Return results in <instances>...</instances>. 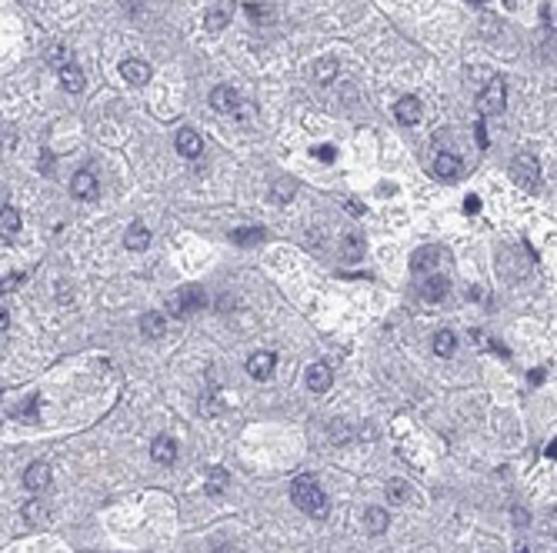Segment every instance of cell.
Wrapping results in <instances>:
<instances>
[{
    "mask_svg": "<svg viewBox=\"0 0 557 553\" xmlns=\"http://www.w3.org/2000/svg\"><path fill=\"white\" fill-rule=\"evenodd\" d=\"M124 247L127 250H147L151 247V230L140 224V220H134L124 233Z\"/></svg>",
    "mask_w": 557,
    "mask_h": 553,
    "instance_id": "5bb4252c",
    "label": "cell"
},
{
    "mask_svg": "<svg viewBox=\"0 0 557 553\" xmlns=\"http://www.w3.org/2000/svg\"><path fill=\"white\" fill-rule=\"evenodd\" d=\"M554 453H557V447H554V440H551V443L544 447V456H547V460H554Z\"/></svg>",
    "mask_w": 557,
    "mask_h": 553,
    "instance_id": "f35d334b",
    "label": "cell"
},
{
    "mask_svg": "<svg viewBox=\"0 0 557 553\" xmlns=\"http://www.w3.org/2000/svg\"><path fill=\"white\" fill-rule=\"evenodd\" d=\"M471 3H474V7H484V0H471Z\"/></svg>",
    "mask_w": 557,
    "mask_h": 553,
    "instance_id": "b9f144b4",
    "label": "cell"
},
{
    "mask_svg": "<svg viewBox=\"0 0 557 553\" xmlns=\"http://www.w3.org/2000/svg\"><path fill=\"white\" fill-rule=\"evenodd\" d=\"M203 307H207V297H203L201 287H180L174 294V300H171V313L174 317H194Z\"/></svg>",
    "mask_w": 557,
    "mask_h": 553,
    "instance_id": "3957f363",
    "label": "cell"
},
{
    "mask_svg": "<svg viewBox=\"0 0 557 553\" xmlns=\"http://www.w3.org/2000/svg\"><path fill=\"white\" fill-rule=\"evenodd\" d=\"M24 487L27 490H47L51 487V463H44V460H34L30 467L24 470Z\"/></svg>",
    "mask_w": 557,
    "mask_h": 553,
    "instance_id": "52a82bcc",
    "label": "cell"
},
{
    "mask_svg": "<svg viewBox=\"0 0 557 553\" xmlns=\"http://www.w3.org/2000/svg\"><path fill=\"white\" fill-rule=\"evenodd\" d=\"M437 260H441V250H437V247H421V250L410 257V267H414V270H431V267H437Z\"/></svg>",
    "mask_w": 557,
    "mask_h": 553,
    "instance_id": "ffe728a7",
    "label": "cell"
},
{
    "mask_svg": "<svg viewBox=\"0 0 557 553\" xmlns=\"http://www.w3.org/2000/svg\"><path fill=\"white\" fill-rule=\"evenodd\" d=\"M267 233L260 230V227H247V230H230V240L234 244H257V240H264Z\"/></svg>",
    "mask_w": 557,
    "mask_h": 553,
    "instance_id": "d4e9b609",
    "label": "cell"
},
{
    "mask_svg": "<svg viewBox=\"0 0 557 553\" xmlns=\"http://www.w3.org/2000/svg\"><path fill=\"white\" fill-rule=\"evenodd\" d=\"M514 520L517 524H528V510H514Z\"/></svg>",
    "mask_w": 557,
    "mask_h": 553,
    "instance_id": "74e56055",
    "label": "cell"
},
{
    "mask_svg": "<svg viewBox=\"0 0 557 553\" xmlns=\"http://www.w3.org/2000/svg\"><path fill=\"white\" fill-rule=\"evenodd\" d=\"M244 10H247V17L253 24H271L274 21V7H267V3H247Z\"/></svg>",
    "mask_w": 557,
    "mask_h": 553,
    "instance_id": "603a6c76",
    "label": "cell"
},
{
    "mask_svg": "<svg viewBox=\"0 0 557 553\" xmlns=\"http://www.w3.org/2000/svg\"><path fill=\"white\" fill-rule=\"evenodd\" d=\"M140 330H144L147 337H160V333H164V317H160V313H144V317H140Z\"/></svg>",
    "mask_w": 557,
    "mask_h": 553,
    "instance_id": "484cf974",
    "label": "cell"
},
{
    "mask_svg": "<svg viewBox=\"0 0 557 553\" xmlns=\"http://www.w3.org/2000/svg\"><path fill=\"white\" fill-rule=\"evenodd\" d=\"M460 174H464L460 157H454V153H437V160H434V177H437V180L454 183V180H460Z\"/></svg>",
    "mask_w": 557,
    "mask_h": 553,
    "instance_id": "5b68a950",
    "label": "cell"
},
{
    "mask_svg": "<svg viewBox=\"0 0 557 553\" xmlns=\"http://www.w3.org/2000/svg\"><path fill=\"white\" fill-rule=\"evenodd\" d=\"M7 327H10V313H7V310L0 307V333H3Z\"/></svg>",
    "mask_w": 557,
    "mask_h": 553,
    "instance_id": "8d00e7d4",
    "label": "cell"
},
{
    "mask_svg": "<svg viewBox=\"0 0 557 553\" xmlns=\"http://www.w3.org/2000/svg\"><path fill=\"white\" fill-rule=\"evenodd\" d=\"M24 420H37V397H30L27 400V407H24V413H21Z\"/></svg>",
    "mask_w": 557,
    "mask_h": 553,
    "instance_id": "d6a6232c",
    "label": "cell"
},
{
    "mask_svg": "<svg viewBox=\"0 0 557 553\" xmlns=\"http://www.w3.org/2000/svg\"><path fill=\"white\" fill-rule=\"evenodd\" d=\"M544 380V370H531V383H541Z\"/></svg>",
    "mask_w": 557,
    "mask_h": 553,
    "instance_id": "ab89813d",
    "label": "cell"
},
{
    "mask_svg": "<svg viewBox=\"0 0 557 553\" xmlns=\"http://www.w3.org/2000/svg\"><path fill=\"white\" fill-rule=\"evenodd\" d=\"M21 283H24V274H7L0 280V297H3V294H14Z\"/></svg>",
    "mask_w": 557,
    "mask_h": 553,
    "instance_id": "f1b7e54d",
    "label": "cell"
},
{
    "mask_svg": "<svg viewBox=\"0 0 557 553\" xmlns=\"http://www.w3.org/2000/svg\"><path fill=\"white\" fill-rule=\"evenodd\" d=\"M290 497H294V503H297L304 513H310V517H324V513H327V493L321 490V483L314 477L294 480V483H290Z\"/></svg>",
    "mask_w": 557,
    "mask_h": 553,
    "instance_id": "6da1fadb",
    "label": "cell"
},
{
    "mask_svg": "<svg viewBox=\"0 0 557 553\" xmlns=\"http://www.w3.org/2000/svg\"><path fill=\"white\" fill-rule=\"evenodd\" d=\"M314 157H317V160H334V147H330V144H321V147H314Z\"/></svg>",
    "mask_w": 557,
    "mask_h": 553,
    "instance_id": "1f68e13d",
    "label": "cell"
},
{
    "mask_svg": "<svg viewBox=\"0 0 557 553\" xmlns=\"http://www.w3.org/2000/svg\"><path fill=\"white\" fill-rule=\"evenodd\" d=\"M474 133H478V147H487V130H484V117L474 124Z\"/></svg>",
    "mask_w": 557,
    "mask_h": 553,
    "instance_id": "e575fe53",
    "label": "cell"
},
{
    "mask_svg": "<svg viewBox=\"0 0 557 553\" xmlns=\"http://www.w3.org/2000/svg\"><path fill=\"white\" fill-rule=\"evenodd\" d=\"M507 103V90H504V80L501 77H494L487 87L481 90V97H478V114L481 117H494V114H501Z\"/></svg>",
    "mask_w": 557,
    "mask_h": 553,
    "instance_id": "277c9868",
    "label": "cell"
},
{
    "mask_svg": "<svg viewBox=\"0 0 557 553\" xmlns=\"http://www.w3.org/2000/svg\"><path fill=\"white\" fill-rule=\"evenodd\" d=\"M330 383H334V374H330L327 363H310V367H307V387H310L314 394H327Z\"/></svg>",
    "mask_w": 557,
    "mask_h": 553,
    "instance_id": "7c38bea8",
    "label": "cell"
},
{
    "mask_svg": "<svg viewBox=\"0 0 557 553\" xmlns=\"http://www.w3.org/2000/svg\"><path fill=\"white\" fill-rule=\"evenodd\" d=\"M57 74H60V83H64L71 94H80V90H84V74H80V67H77V64H71V60H67V64H60V67H57Z\"/></svg>",
    "mask_w": 557,
    "mask_h": 553,
    "instance_id": "ac0fdd59",
    "label": "cell"
},
{
    "mask_svg": "<svg viewBox=\"0 0 557 553\" xmlns=\"http://www.w3.org/2000/svg\"><path fill=\"white\" fill-rule=\"evenodd\" d=\"M314 74H317V80H330V77L337 74V64H334V60H321Z\"/></svg>",
    "mask_w": 557,
    "mask_h": 553,
    "instance_id": "4dcf8cb0",
    "label": "cell"
},
{
    "mask_svg": "<svg viewBox=\"0 0 557 553\" xmlns=\"http://www.w3.org/2000/svg\"><path fill=\"white\" fill-rule=\"evenodd\" d=\"M274 367H277V357L271 350H257L247 360V374H251L253 380H271L274 377Z\"/></svg>",
    "mask_w": 557,
    "mask_h": 553,
    "instance_id": "8992f818",
    "label": "cell"
},
{
    "mask_svg": "<svg viewBox=\"0 0 557 553\" xmlns=\"http://www.w3.org/2000/svg\"><path fill=\"white\" fill-rule=\"evenodd\" d=\"M217 553H234V550H227V547H217Z\"/></svg>",
    "mask_w": 557,
    "mask_h": 553,
    "instance_id": "60d3db41",
    "label": "cell"
},
{
    "mask_svg": "<svg viewBox=\"0 0 557 553\" xmlns=\"http://www.w3.org/2000/svg\"><path fill=\"white\" fill-rule=\"evenodd\" d=\"M387 497H391L394 503H404L407 500V483L404 480H394V483L387 487Z\"/></svg>",
    "mask_w": 557,
    "mask_h": 553,
    "instance_id": "f546056e",
    "label": "cell"
},
{
    "mask_svg": "<svg viewBox=\"0 0 557 553\" xmlns=\"http://www.w3.org/2000/svg\"><path fill=\"white\" fill-rule=\"evenodd\" d=\"M464 210H467V214H478V210H481V201H478V197L471 194V197L464 201Z\"/></svg>",
    "mask_w": 557,
    "mask_h": 553,
    "instance_id": "d590c367",
    "label": "cell"
},
{
    "mask_svg": "<svg viewBox=\"0 0 557 553\" xmlns=\"http://www.w3.org/2000/svg\"><path fill=\"white\" fill-rule=\"evenodd\" d=\"M151 456L157 463H164V467H171L174 460H177V443L171 440V437H157L151 443Z\"/></svg>",
    "mask_w": 557,
    "mask_h": 553,
    "instance_id": "2e32d148",
    "label": "cell"
},
{
    "mask_svg": "<svg viewBox=\"0 0 557 553\" xmlns=\"http://www.w3.org/2000/svg\"><path fill=\"white\" fill-rule=\"evenodd\" d=\"M510 177H514V183H517L521 190L534 194L537 183H541V167H537V160H534L531 153H521V157L510 160Z\"/></svg>",
    "mask_w": 557,
    "mask_h": 553,
    "instance_id": "7a4b0ae2",
    "label": "cell"
},
{
    "mask_svg": "<svg viewBox=\"0 0 557 553\" xmlns=\"http://www.w3.org/2000/svg\"><path fill=\"white\" fill-rule=\"evenodd\" d=\"M447 290H451V280H447V276H428L424 287H421V300L437 303V300H444Z\"/></svg>",
    "mask_w": 557,
    "mask_h": 553,
    "instance_id": "9a60e30c",
    "label": "cell"
},
{
    "mask_svg": "<svg viewBox=\"0 0 557 553\" xmlns=\"http://www.w3.org/2000/svg\"><path fill=\"white\" fill-rule=\"evenodd\" d=\"M230 14H234V10H230V3H217V7H210V10H207V17H203V27L217 34V30H224V27L230 24Z\"/></svg>",
    "mask_w": 557,
    "mask_h": 553,
    "instance_id": "d6986e66",
    "label": "cell"
},
{
    "mask_svg": "<svg viewBox=\"0 0 557 553\" xmlns=\"http://www.w3.org/2000/svg\"><path fill=\"white\" fill-rule=\"evenodd\" d=\"M71 190H74V197H80V201H94V197H97V174H94V170H80V174H74Z\"/></svg>",
    "mask_w": 557,
    "mask_h": 553,
    "instance_id": "30bf717a",
    "label": "cell"
},
{
    "mask_svg": "<svg viewBox=\"0 0 557 553\" xmlns=\"http://www.w3.org/2000/svg\"><path fill=\"white\" fill-rule=\"evenodd\" d=\"M121 74H124L127 83H134V87H144V83H151V64H144L140 57H130L121 64Z\"/></svg>",
    "mask_w": 557,
    "mask_h": 553,
    "instance_id": "ba28073f",
    "label": "cell"
},
{
    "mask_svg": "<svg viewBox=\"0 0 557 553\" xmlns=\"http://www.w3.org/2000/svg\"><path fill=\"white\" fill-rule=\"evenodd\" d=\"M40 167H44V174H47V177L53 174V153H51V151L40 153Z\"/></svg>",
    "mask_w": 557,
    "mask_h": 553,
    "instance_id": "836d02e7",
    "label": "cell"
},
{
    "mask_svg": "<svg viewBox=\"0 0 557 553\" xmlns=\"http://www.w3.org/2000/svg\"><path fill=\"white\" fill-rule=\"evenodd\" d=\"M517 553H528V550H517Z\"/></svg>",
    "mask_w": 557,
    "mask_h": 553,
    "instance_id": "7bdbcfd3",
    "label": "cell"
},
{
    "mask_svg": "<svg viewBox=\"0 0 557 553\" xmlns=\"http://www.w3.org/2000/svg\"><path fill=\"white\" fill-rule=\"evenodd\" d=\"M237 103H240V97H237V90H234V87H227V83H221V87H214V90H210V107H214V110H221V114L237 110Z\"/></svg>",
    "mask_w": 557,
    "mask_h": 553,
    "instance_id": "4fadbf2b",
    "label": "cell"
},
{
    "mask_svg": "<svg viewBox=\"0 0 557 553\" xmlns=\"http://www.w3.org/2000/svg\"><path fill=\"white\" fill-rule=\"evenodd\" d=\"M271 190H274V201L277 203H287L294 197V190H297V180H290V177H287V180H274Z\"/></svg>",
    "mask_w": 557,
    "mask_h": 553,
    "instance_id": "cb8c5ba5",
    "label": "cell"
},
{
    "mask_svg": "<svg viewBox=\"0 0 557 553\" xmlns=\"http://www.w3.org/2000/svg\"><path fill=\"white\" fill-rule=\"evenodd\" d=\"M457 350V337L451 333V330H437L434 333V353L437 357H454Z\"/></svg>",
    "mask_w": 557,
    "mask_h": 553,
    "instance_id": "44dd1931",
    "label": "cell"
},
{
    "mask_svg": "<svg viewBox=\"0 0 557 553\" xmlns=\"http://www.w3.org/2000/svg\"><path fill=\"white\" fill-rule=\"evenodd\" d=\"M364 524H367V530H371V533H384V530H387V524H391V517H387V510L371 506V510H367V517H364Z\"/></svg>",
    "mask_w": 557,
    "mask_h": 553,
    "instance_id": "7402d4cb",
    "label": "cell"
},
{
    "mask_svg": "<svg viewBox=\"0 0 557 553\" xmlns=\"http://www.w3.org/2000/svg\"><path fill=\"white\" fill-rule=\"evenodd\" d=\"M224 483H227V474H224L221 467H214V470H210V487H207V493H210V497H221V493H224Z\"/></svg>",
    "mask_w": 557,
    "mask_h": 553,
    "instance_id": "4316f807",
    "label": "cell"
},
{
    "mask_svg": "<svg viewBox=\"0 0 557 553\" xmlns=\"http://www.w3.org/2000/svg\"><path fill=\"white\" fill-rule=\"evenodd\" d=\"M21 233V214L14 207H3L0 210V240H17Z\"/></svg>",
    "mask_w": 557,
    "mask_h": 553,
    "instance_id": "e0dca14e",
    "label": "cell"
},
{
    "mask_svg": "<svg viewBox=\"0 0 557 553\" xmlns=\"http://www.w3.org/2000/svg\"><path fill=\"white\" fill-rule=\"evenodd\" d=\"M360 247H364L360 237H357V233H347V237H344V260H357V257H360Z\"/></svg>",
    "mask_w": 557,
    "mask_h": 553,
    "instance_id": "83f0119b",
    "label": "cell"
},
{
    "mask_svg": "<svg viewBox=\"0 0 557 553\" xmlns=\"http://www.w3.org/2000/svg\"><path fill=\"white\" fill-rule=\"evenodd\" d=\"M394 117H397L401 127H414L421 120V101L417 97H401V101L394 103Z\"/></svg>",
    "mask_w": 557,
    "mask_h": 553,
    "instance_id": "8fae6325",
    "label": "cell"
},
{
    "mask_svg": "<svg viewBox=\"0 0 557 553\" xmlns=\"http://www.w3.org/2000/svg\"><path fill=\"white\" fill-rule=\"evenodd\" d=\"M174 144H177V153H180V157H190V160L203 153V140H201V133H197V130H190V127L177 130V140H174Z\"/></svg>",
    "mask_w": 557,
    "mask_h": 553,
    "instance_id": "9c48e42d",
    "label": "cell"
}]
</instances>
